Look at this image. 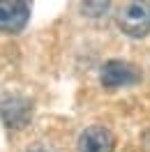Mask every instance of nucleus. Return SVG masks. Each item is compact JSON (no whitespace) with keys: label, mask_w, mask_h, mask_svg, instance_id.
Returning a JSON list of instances; mask_svg holds the SVG:
<instances>
[{"label":"nucleus","mask_w":150,"mask_h":152,"mask_svg":"<svg viewBox=\"0 0 150 152\" xmlns=\"http://www.w3.org/2000/svg\"><path fill=\"white\" fill-rule=\"evenodd\" d=\"M118 28L134 39H143L150 32V2L148 0H136V2H125L115 14Z\"/></svg>","instance_id":"nucleus-1"},{"label":"nucleus","mask_w":150,"mask_h":152,"mask_svg":"<svg viewBox=\"0 0 150 152\" xmlns=\"http://www.w3.org/2000/svg\"><path fill=\"white\" fill-rule=\"evenodd\" d=\"M32 115V104L28 97L21 95H5L0 99V118L10 132H16L21 127H26Z\"/></svg>","instance_id":"nucleus-2"},{"label":"nucleus","mask_w":150,"mask_h":152,"mask_svg":"<svg viewBox=\"0 0 150 152\" xmlns=\"http://www.w3.org/2000/svg\"><path fill=\"white\" fill-rule=\"evenodd\" d=\"M99 81L104 88H122L134 86L141 81V69L127 60H109L99 72Z\"/></svg>","instance_id":"nucleus-3"},{"label":"nucleus","mask_w":150,"mask_h":152,"mask_svg":"<svg viewBox=\"0 0 150 152\" xmlns=\"http://www.w3.org/2000/svg\"><path fill=\"white\" fill-rule=\"evenodd\" d=\"M30 19V2L26 0H0V30L21 32Z\"/></svg>","instance_id":"nucleus-4"},{"label":"nucleus","mask_w":150,"mask_h":152,"mask_svg":"<svg viewBox=\"0 0 150 152\" xmlns=\"http://www.w3.org/2000/svg\"><path fill=\"white\" fill-rule=\"evenodd\" d=\"M115 138L106 127H88L79 138V152H113Z\"/></svg>","instance_id":"nucleus-5"},{"label":"nucleus","mask_w":150,"mask_h":152,"mask_svg":"<svg viewBox=\"0 0 150 152\" xmlns=\"http://www.w3.org/2000/svg\"><path fill=\"white\" fill-rule=\"evenodd\" d=\"M106 10H109V2H97V5L85 2L83 5V14H88V16H99V14H104Z\"/></svg>","instance_id":"nucleus-6"},{"label":"nucleus","mask_w":150,"mask_h":152,"mask_svg":"<svg viewBox=\"0 0 150 152\" xmlns=\"http://www.w3.org/2000/svg\"><path fill=\"white\" fill-rule=\"evenodd\" d=\"M28 152H44V150H28Z\"/></svg>","instance_id":"nucleus-7"}]
</instances>
